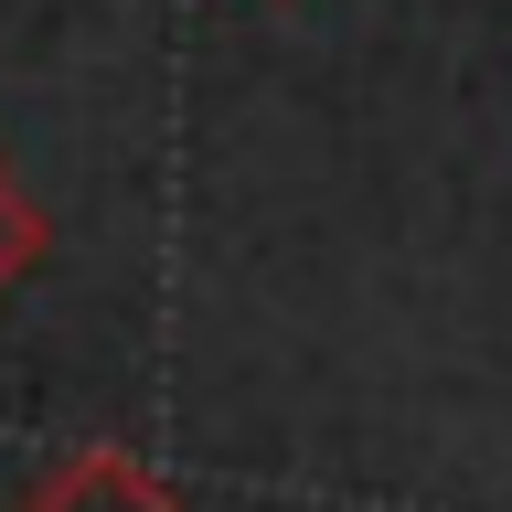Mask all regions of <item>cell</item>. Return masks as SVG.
<instances>
[{"instance_id": "2", "label": "cell", "mask_w": 512, "mask_h": 512, "mask_svg": "<svg viewBox=\"0 0 512 512\" xmlns=\"http://www.w3.org/2000/svg\"><path fill=\"white\" fill-rule=\"evenodd\" d=\"M43 246H54V224H43V203L11 182V160H0V299H22V288H32Z\"/></svg>"}, {"instance_id": "1", "label": "cell", "mask_w": 512, "mask_h": 512, "mask_svg": "<svg viewBox=\"0 0 512 512\" xmlns=\"http://www.w3.org/2000/svg\"><path fill=\"white\" fill-rule=\"evenodd\" d=\"M22 512H182V491H171L139 448L86 438V448H64V459H43V480L22 491Z\"/></svg>"}]
</instances>
